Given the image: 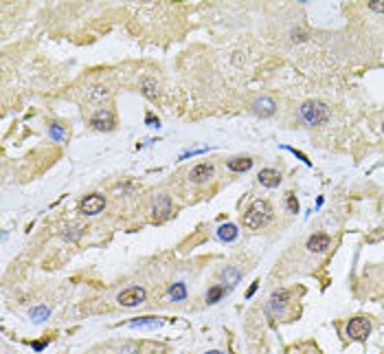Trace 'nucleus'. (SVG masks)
Listing matches in <instances>:
<instances>
[{
	"label": "nucleus",
	"mask_w": 384,
	"mask_h": 354,
	"mask_svg": "<svg viewBox=\"0 0 384 354\" xmlns=\"http://www.w3.org/2000/svg\"><path fill=\"white\" fill-rule=\"evenodd\" d=\"M299 115L308 125H325L329 121V108L323 104V101H305V104L299 108Z\"/></svg>",
	"instance_id": "nucleus-2"
},
{
	"label": "nucleus",
	"mask_w": 384,
	"mask_h": 354,
	"mask_svg": "<svg viewBox=\"0 0 384 354\" xmlns=\"http://www.w3.org/2000/svg\"><path fill=\"white\" fill-rule=\"evenodd\" d=\"M49 134H51V139H53V141H64L66 130H64V125L53 123V125H51V130H49Z\"/></svg>",
	"instance_id": "nucleus-20"
},
{
	"label": "nucleus",
	"mask_w": 384,
	"mask_h": 354,
	"mask_svg": "<svg viewBox=\"0 0 384 354\" xmlns=\"http://www.w3.org/2000/svg\"><path fill=\"white\" fill-rule=\"evenodd\" d=\"M292 40H295V42H297V40H299V42H303V40H305V35H303L301 31H299V33H297V31H292Z\"/></svg>",
	"instance_id": "nucleus-29"
},
{
	"label": "nucleus",
	"mask_w": 384,
	"mask_h": 354,
	"mask_svg": "<svg viewBox=\"0 0 384 354\" xmlns=\"http://www.w3.org/2000/svg\"><path fill=\"white\" fill-rule=\"evenodd\" d=\"M213 174H215V170H213L211 163H198L194 170L189 172V178L194 183H207L213 178Z\"/></svg>",
	"instance_id": "nucleus-11"
},
{
	"label": "nucleus",
	"mask_w": 384,
	"mask_h": 354,
	"mask_svg": "<svg viewBox=\"0 0 384 354\" xmlns=\"http://www.w3.org/2000/svg\"><path fill=\"white\" fill-rule=\"evenodd\" d=\"M119 354H139V347L132 345V343H128V345L119 347Z\"/></svg>",
	"instance_id": "nucleus-25"
},
{
	"label": "nucleus",
	"mask_w": 384,
	"mask_h": 354,
	"mask_svg": "<svg viewBox=\"0 0 384 354\" xmlns=\"http://www.w3.org/2000/svg\"><path fill=\"white\" fill-rule=\"evenodd\" d=\"M369 332H371V323L364 317H356V319L347 323V337L353 341H364L369 337Z\"/></svg>",
	"instance_id": "nucleus-4"
},
{
	"label": "nucleus",
	"mask_w": 384,
	"mask_h": 354,
	"mask_svg": "<svg viewBox=\"0 0 384 354\" xmlns=\"http://www.w3.org/2000/svg\"><path fill=\"white\" fill-rule=\"evenodd\" d=\"M51 317V310L46 308V306H35V308H31V319L35 323H42V321H46Z\"/></svg>",
	"instance_id": "nucleus-18"
},
{
	"label": "nucleus",
	"mask_w": 384,
	"mask_h": 354,
	"mask_svg": "<svg viewBox=\"0 0 384 354\" xmlns=\"http://www.w3.org/2000/svg\"><path fill=\"white\" fill-rule=\"evenodd\" d=\"M167 295H169L171 302H184V299H187V286H184L182 281H176V284L169 286Z\"/></svg>",
	"instance_id": "nucleus-15"
},
{
	"label": "nucleus",
	"mask_w": 384,
	"mask_h": 354,
	"mask_svg": "<svg viewBox=\"0 0 384 354\" xmlns=\"http://www.w3.org/2000/svg\"><path fill=\"white\" fill-rule=\"evenodd\" d=\"M239 236V231H237V227L235 225H222L220 229H218V238L222 240V242H233V240H237Z\"/></svg>",
	"instance_id": "nucleus-16"
},
{
	"label": "nucleus",
	"mask_w": 384,
	"mask_h": 354,
	"mask_svg": "<svg viewBox=\"0 0 384 354\" xmlns=\"http://www.w3.org/2000/svg\"><path fill=\"white\" fill-rule=\"evenodd\" d=\"M145 123L149 125V128H158V125H160V121H158V117H154V115H147V119H145Z\"/></svg>",
	"instance_id": "nucleus-26"
},
{
	"label": "nucleus",
	"mask_w": 384,
	"mask_h": 354,
	"mask_svg": "<svg viewBox=\"0 0 384 354\" xmlns=\"http://www.w3.org/2000/svg\"><path fill=\"white\" fill-rule=\"evenodd\" d=\"M329 247H332V238H329L327 233H314V236H310V240H308L310 253H325Z\"/></svg>",
	"instance_id": "nucleus-9"
},
{
	"label": "nucleus",
	"mask_w": 384,
	"mask_h": 354,
	"mask_svg": "<svg viewBox=\"0 0 384 354\" xmlns=\"http://www.w3.org/2000/svg\"><path fill=\"white\" fill-rule=\"evenodd\" d=\"M287 302H290V293H287V291L272 293V297H270V302H268V313L274 315V317H283Z\"/></svg>",
	"instance_id": "nucleus-6"
},
{
	"label": "nucleus",
	"mask_w": 384,
	"mask_h": 354,
	"mask_svg": "<svg viewBox=\"0 0 384 354\" xmlns=\"http://www.w3.org/2000/svg\"><path fill=\"white\" fill-rule=\"evenodd\" d=\"M257 181H259L261 187H268V189H274L281 185V174L277 170H272V167H266V170H261L259 174H257Z\"/></svg>",
	"instance_id": "nucleus-10"
},
{
	"label": "nucleus",
	"mask_w": 384,
	"mask_h": 354,
	"mask_svg": "<svg viewBox=\"0 0 384 354\" xmlns=\"http://www.w3.org/2000/svg\"><path fill=\"white\" fill-rule=\"evenodd\" d=\"M141 84H143V93H145L147 97H156V82L154 80H147L145 77Z\"/></svg>",
	"instance_id": "nucleus-21"
},
{
	"label": "nucleus",
	"mask_w": 384,
	"mask_h": 354,
	"mask_svg": "<svg viewBox=\"0 0 384 354\" xmlns=\"http://www.w3.org/2000/svg\"><path fill=\"white\" fill-rule=\"evenodd\" d=\"M287 209H290L292 214H299V200L295 194H287Z\"/></svg>",
	"instance_id": "nucleus-22"
},
{
	"label": "nucleus",
	"mask_w": 384,
	"mask_h": 354,
	"mask_svg": "<svg viewBox=\"0 0 384 354\" xmlns=\"http://www.w3.org/2000/svg\"><path fill=\"white\" fill-rule=\"evenodd\" d=\"M207 354H222L220 350H211V352H207Z\"/></svg>",
	"instance_id": "nucleus-31"
},
{
	"label": "nucleus",
	"mask_w": 384,
	"mask_h": 354,
	"mask_svg": "<svg viewBox=\"0 0 384 354\" xmlns=\"http://www.w3.org/2000/svg\"><path fill=\"white\" fill-rule=\"evenodd\" d=\"M369 9L375 11V14H384V0H371V3H369Z\"/></svg>",
	"instance_id": "nucleus-23"
},
{
	"label": "nucleus",
	"mask_w": 384,
	"mask_h": 354,
	"mask_svg": "<svg viewBox=\"0 0 384 354\" xmlns=\"http://www.w3.org/2000/svg\"><path fill=\"white\" fill-rule=\"evenodd\" d=\"M382 130H384V123H382Z\"/></svg>",
	"instance_id": "nucleus-32"
},
{
	"label": "nucleus",
	"mask_w": 384,
	"mask_h": 354,
	"mask_svg": "<svg viewBox=\"0 0 384 354\" xmlns=\"http://www.w3.org/2000/svg\"><path fill=\"white\" fill-rule=\"evenodd\" d=\"M152 214H154V220H165V218H169V214H171V198L167 196V194H158L156 196V200H154V209H152Z\"/></svg>",
	"instance_id": "nucleus-8"
},
{
	"label": "nucleus",
	"mask_w": 384,
	"mask_h": 354,
	"mask_svg": "<svg viewBox=\"0 0 384 354\" xmlns=\"http://www.w3.org/2000/svg\"><path fill=\"white\" fill-rule=\"evenodd\" d=\"M226 165H229L231 172H248L250 167H253V159H248V157H237V159H231Z\"/></svg>",
	"instance_id": "nucleus-14"
},
{
	"label": "nucleus",
	"mask_w": 384,
	"mask_h": 354,
	"mask_svg": "<svg viewBox=\"0 0 384 354\" xmlns=\"http://www.w3.org/2000/svg\"><path fill=\"white\" fill-rule=\"evenodd\" d=\"M272 216H274V211L268 200H255L248 207V211L242 216V225L246 229H261V227H266L272 220Z\"/></svg>",
	"instance_id": "nucleus-1"
},
{
	"label": "nucleus",
	"mask_w": 384,
	"mask_h": 354,
	"mask_svg": "<svg viewBox=\"0 0 384 354\" xmlns=\"http://www.w3.org/2000/svg\"><path fill=\"white\" fill-rule=\"evenodd\" d=\"M222 297H224V286H220V284H215L207 291V304H218Z\"/></svg>",
	"instance_id": "nucleus-19"
},
{
	"label": "nucleus",
	"mask_w": 384,
	"mask_h": 354,
	"mask_svg": "<svg viewBox=\"0 0 384 354\" xmlns=\"http://www.w3.org/2000/svg\"><path fill=\"white\" fill-rule=\"evenodd\" d=\"M104 207H106V198L101 196V194H90L86 196L81 200V205H79V211L83 216H97L104 211Z\"/></svg>",
	"instance_id": "nucleus-5"
},
{
	"label": "nucleus",
	"mask_w": 384,
	"mask_h": 354,
	"mask_svg": "<svg viewBox=\"0 0 384 354\" xmlns=\"http://www.w3.org/2000/svg\"><path fill=\"white\" fill-rule=\"evenodd\" d=\"M222 279H224L229 286H237L239 279H242V273H239L235 266H226L224 271H222Z\"/></svg>",
	"instance_id": "nucleus-17"
},
{
	"label": "nucleus",
	"mask_w": 384,
	"mask_h": 354,
	"mask_svg": "<svg viewBox=\"0 0 384 354\" xmlns=\"http://www.w3.org/2000/svg\"><path fill=\"white\" fill-rule=\"evenodd\" d=\"M163 319H158V317H141V319H132L128 326L130 328H143V330H156L163 326Z\"/></svg>",
	"instance_id": "nucleus-13"
},
{
	"label": "nucleus",
	"mask_w": 384,
	"mask_h": 354,
	"mask_svg": "<svg viewBox=\"0 0 384 354\" xmlns=\"http://www.w3.org/2000/svg\"><path fill=\"white\" fill-rule=\"evenodd\" d=\"M44 347H46V341H38V343H33V350H44Z\"/></svg>",
	"instance_id": "nucleus-30"
},
{
	"label": "nucleus",
	"mask_w": 384,
	"mask_h": 354,
	"mask_svg": "<svg viewBox=\"0 0 384 354\" xmlns=\"http://www.w3.org/2000/svg\"><path fill=\"white\" fill-rule=\"evenodd\" d=\"M285 150H287V152H292V154H297V157H299V159H301V161H303V163H305V165H310V159H308V157H305V154H303V152H297V150H295V148H285Z\"/></svg>",
	"instance_id": "nucleus-27"
},
{
	"label": "nucleus",
	"mask_w": 384,
	"mask_h": 354,
	"mask_svg": "<svg viewBox=\"0 0 384 354\" xmlns=\"http://www.w3.org/2000/svg\"><path fill=\"white\" fill-rule=\"evenodd\" d=\"M274 110H277V104H274L270 97H259L253 104V112L259 117H272Z\"/></svg>",
	"instance_id": "nucleus-12"
},
{
	"label": "nucleus",
	"mask_w": 384,
	"mask_h": 354,
	"mask_svg": "<svg viewBox=\"0 0 384 354\" xmlns=\"http://www.w3.org/2000/svg\"><path fill=\"white\" fill-rule=\"evenodd\" d=\"M257 289H259V281H255V284H253V286H250V289H248V293H246V297H248V299H250V297H253V295H255V291H257Z\"/></svg>",
	"instance_id": "nucleus-28"
},
{
	"label": "nucleus",
	"mask_w": 384,
	"mask_h": 354,
	"mask_svg": "<svg viewBox=\"0 0 384 354\" xmlns=\"http://www.w3.org/2000/svg\"><path fill=\"white\" fill-rule=\"evenodd\" d=\"M145 297H147V291L143 289V286H130V289L119 293L117 302L121 306H125V308H134V306H141L145 302Z\"/></svg>",
	"instance_id": "nucleus-3"
},
{
	"label": "nucleus",
	"mask_w": 384,
	"mask_h": 354,
	"mask_svg": "<svg viewBox=\"0 0 384 354\" xmlns=\"http://www.w3.org/2000/svg\"><path fill=\"white\" fill-rule=\"evenodd\" d=\"M101 97H108V91H106V88H101V86H97V88H94V93H90V99H101Z\"/></svg>",
	"instance_id": "nucleus-24"
},
{
	"label": "nucleus",
	"mask_w": 384,
	"mask_h": 354,
	"mask_svg": "<svg viewBox=\"0 0 384 354\" xmlns=\"http://www.w3.org/2000/svg\"><path fill=\"white\" fill-rule=\"evenodd\" d=\"M90 125H92L94 130H112L115 128V117H112L110 110H106V108H101V110H97L92 117H90Z\"/></svg>",
	"instance_id": "nucleus-7"
}]
</instances>
